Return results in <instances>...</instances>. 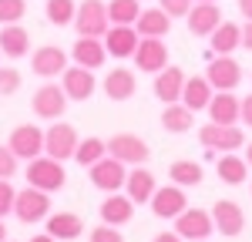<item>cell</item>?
<instances>
[{
    "instance_id": "cell-5",
    "label": "cell",
    "mask_w": 252,
    "mask_h": 242,
    "mask_svg": "<svg viewBox=\"0 0 252 242\" xmlns=\"http://www.w3.org/2000/svg\"><path fill=\"white\" fill-rule=\"evenodd\" d=\"M91 185H94L97 192H118V188H125V182H128V165L125 161L111 158V155H104L101 161H94L91 168Z\"/></svg>"
},
{
    "instance_id": "cell-32",
    "label": "cell",
    "mask_w": 252,
    "mask_h": 242,
    "mask_svg": "<svg viewBox=\"0 0 252 242\" xmlns=\"http://www.w3.org/2000/svg\"><path fill=\"white\" fill-rule=\"evenodd\" d=\"M168 179L175 182V185H182V188H192V185H198L202 182V165L198 161H172V168H168Z\"/></svg>"
},
{
    "instance_id": "cell-45",
    "label": "cell",
    "mask_w": 252,
    "mask_h": 242,
    "mask_svg": "<svg viewBox=\"0 0 252 242\" xmlns=\"http://www.w3.org/2000/svg\"><path fill=\"white\" fill-rule=\"evenodd\" d=\"M239 10H242L246 20H252V0H239Z\"/></svg>"
},
{
    "instance_id": "cell-37",
    "label": "cell",
    "mask_w": 252,
    "mask_h": 242,
    "mask_svg": "<svg viewBox=\"0 0 252 242\" xmlns=\"http://www.w3.org/2000/svg\"><path fill=\"white\" fill-rule=\"evenodd\" d=\"M20 91V71L17 67H0V94H17Z\"/></svg>"
},
{
    "instance_id": "cell-21",
    "label": "cell",
    "mask_w": 252,
    "mask_h": 242,
    "mask_svg": "<svg viewBox=\"0 0 252 242\" xmlns=\"http://www.w3.org/2000/svg\"><path fill=\"white\" fill-rule=\"evenodd\" d=\"M209 118L219 121V124H235V121H242V101L229 94V91H219L212 94L209 101Z\"/></svg>"
},
{
    "instance_id": "cell-29",
    "label": "cell",
    "mask_w": 252,
    "mask_h": 242,
    "mask_svg": "<svg viewBox=\"0 0 252 242\" xmlns=\"http://www.w3.org/2000/svg\"><path fill=\"white\" fill-rule=\"evenodd\" d=\"M192 108H185L182 101H175V104H165V111H161V128L168 131V135H185V131H192Z\"/></svg>"
},
{
    "instance_id": "cell-38",
    "label": "cell",
    "mask_w": 252,
    "mask_h": 242,
    "mask_svg": "<svg viewBox=\"0 0 252 242\" xmlns=\"http://www.w3.org/2000/svg\"><path fill=\"white\" fill-rule=\"evenodd\" d=\"M17 155L10 151V145H0V179H14L17 175Z\"/></svg>"
},
{
    "instance_id": "cell-31",
    "label": "cell",
    "mask_w": 252,
    "mask_h": 242,
    "mask_svg": "<svg viewBox=\"0 0 252 242\" xmlns=\"http://www.w3.org/2000/svg\"><path fill=\"white\" fill-rule=\"evenodd\" d=\"M47 232H51L58 242L78 239L81 232H84V222H81L74 212H54V215H47Z\"/></svg>"
},
{
    "instance_id": "cell-44",
    "label": "cell",
    "mask_w": 252,
    "mask_h": 242,
    "mask_svg": "<svg viewBox=\"0 0 252 242\" xmlns=\"http://www.w3.org/2000/svg\"><path fill=\"white\" fill-rule=\"evenodd\" d=\"M152 242H182V236H178V232H158Z\"/></svg>"
},
{
    "instance_id": "cell-18",
    "label": "cell",
    "mask_w": 252,
    "mask_h": 242,
    "mask_svg": "<svg viewBox=\"0 0 252 242\" xmlns=\"http://www.w3.org/2000/svg\"><path fill=\"white\" fill-rule=\"evenodd\" d=\"M31 67H34L37 78H58L67 67V54L61 47H54V44H44V47H37L31 54Z\"/></svg>"
},
{
    "instance_id": "cell-36",
    "label": "cell",
    "mask_w": 252,
    "mask_h": 242,
    "mask_svg": "<svg viewBox=\"0 0 252 242\" xmlns=\"http://www.w3.org/2000/svg\"><path fill=\"white\" fill-rule=\"evenodd\" d=\"M27 14V0H0V24H20Z\"/></svg>"
},
{
    "instance_id": "cell-19",
    "label": "cell",
    "mask_w": 252,
    "mask_h": 242,
    "mask_svg": "<svg viewBox=\"0 0 252 242\" xmlns=\"http://www.w3.org/2000/svg\"><path fill=\"white\" fill-rule=\"evenodd\" d=\"M182 88H185V71L182 67H161L155 74V98L161 104H175V101H182Z\"/></svg>"
},
{
    "instance_id": "cell-14",
    "label": "cell",
    "mask_w": 252,
    "mask_h": 242,
    "mask_svg": "<svg viewBox=\"0 0 252 242\" xmlns=\"http://www.w3.org/2000/svg\"><path fill=\"white\" fill-rule=\"evenodd\" d=\"M135 67L138 71H148V74H158L161 67H168V47L161 37H141L135 51Z\"/></svg>"
},
{
    "instance_id": "cell-39",
    "label": "cell",
    "mask_w": 252,
    "mask_h": 242,
    "mask_svg": "<svg viewBox=\"0 0 252 242\" xmlns=\"http://www.w3.org/2000/svg\"><path fill=\"white\" fill-rule=\"evenodd\" d=\"M14 202H17V192H14L10 179H0V219L14 212Z\"/></svg>"
},
{
    "instance_id": "cell-24",
    "label": "cell",
    "mask_w": 252,
    "mask_h": 242,
    "mask_svg": "<svg viewBox=\"0 0 252 242\" xmlns=\"http://www.w3.org/2000/svg\"><path fill=\"white\" fill-rule=\"evenodd\" d=\"M0 51H3V58L20 60L31 51V34L20 24H3V30H0Z\"/></svg>"
},
{
    "instance_id": "cell-40",
    "label": "cell",
    "mask_w": 252,
    "mask_h": 242,
    "mask_svg": "<svg viewBox=\"0 0 252 242\" xmlns=\"http://www.w3.org/2000/svg\"><path fill=\"white\" fill-rule=\"evenodd\" d=\"M195 0H158V7L168 14V17H189Z\"/></svg>"
},
{
    "instance_id": "cell-8",
    "label": "cell",
    "mask_w": 252,
    "mask_h": 242,
    "mask_svg": "<svg viewBox=\"0 0 252 242\" xmlns=\"http://www.w3.org/2000/svg\"><path fill=\"white\" fill-rule=\"evenodd\" d=\"M205 78H209V84L215 91H235L239 81H242V67H239V60L232 54H215L209 60V67H205Z\"/></svg>"
},
{
    "instance_id": "cell-11",
    "label": "cell",
    "mask_w": 252,
    "mask_h": 242,
    "mask_svg": "<svg viewBox=\"0 0 252 242\" xmlns=\"http://www.w3.org/2000/svg\"><path fill=\"white\" fill-rule=\"evenodd\" d=\"M10 151L17 155L20 161H34L37 155H44V131L37 124H17L10 131Z\"/></svg>"
},
{
    "instance_id": "cell-33",
    "label": "cell",
    "mask_w": 252,
    "mask_h": 242,
    "mask_svg": "<svg viewBox=\"0 0 252 242\" xmlns=\"http://www.w3.org/2000/svg\"><path fill=\"white\" fill-rule=\"evenodd\" d=\"M104 155H108V141H101V138H81L78 151H74V161L84 165V168H91V165L101 161Z\"/></svg>"
},
{
    "instance_id": "cell-22",
    "label": "cell",
    "mask_w": 252,
    "mask_h": 242,
    "mask_svg": "<svg viewBox=\"0 0 252 242\" xmlns=\"http://www.w3.org/2000/svg\"><path fill=\"white\" fill-rule=\"evenodd\" d=\"M135 91H138V81L128 67H111L104 74V94L111 101H128Z\"/></svg>"
},
{
    "instance_id": "cell-6",
    "label": "cell",
    "mask_w": 252,
    "mask_h": 242,
    "mask_svg": "<svg viewBox=\"0 0 252 242\" xmlns=\"http://www.w3.org/2000/svg\"><path fill=\"white\" fill-rule=\"evenodd\" d=\"M47 212H51V192H40V188H34V185H27V188H20V192H17L14 215H17L20 222L34 225V222L47 219Z\"/></svg>"
},
{
    "instance_id": "cell-48",
    "label": "cell",
    "mask_w": 252,
    "mask_h": 242,
    "mask_svg": "<svg viewBox=\"0 0 252 242\" xmlns=\"http://www.w3.org/2000/svg\"><path fill=\"white\" fill-rule=\"evenodd\" d=\"M0 242H7V225H3V219H0Z\"/></svg>"
},
{
    "instance_id": "cell-50",
    "label": "cell",
    "mask_w": 252,
    "mask_h": 242,
    "mask_svg": "<svg viewBox=\"0 0 252 242\" xmlns=\"http://www.w3.org/2000/svg\"><path fill=\"white\" fill-rule=\"evenodd\" d=\"M202 242H209V239H202Z\"/></svg>"
},
{
    "instance_id": "cell-26",
    "label": "cell",
    "mask_w": 252,
    "mask_h": 242,
    "mask_svg": "<svg viewBox=\"0 0 252 242\" xmlns=\"http://www.w3.org/2000/svg\"><path fill=\"white\" fill-rule=\"evenodd\" d=\"M212 101V84L205 74H195V78H185V88H182V104L192 108V111H202L209 108Z\"/></svg>"
},
{
    "instance_id": "cell-28",
    "label": "cell",
    "mask_w": 252,
    "mask_h": 242,
    "mask_svg": "<svg viewBox=\"0 0 252 242\" xmlns=\"http://www.w3.org/2000/svg\"><path fill=\"white\" fill-rule=\"evenodd\" d=\"M128 199L135 202H152V195H155V172H148V168H141V165H135V172H128Z\"/></svg>"
},
{
    "instance_id": "cell-27",
    "label": "cell",
    "mask_w": 252,
    "mask_h": 242,
    "mask_svg": "<svg viewBox=\"0 0 252 242\" xmlns=\"http://www.w3.org/2000/svg\"><path fill=\"white\" fill-rule=\"evenodd\" d=\"M135 30L141 37H165L172 30V17L161 10V7H152V10H141L135 20Z\"/></svg>"
},
{
    "instance_id": "cell-12",
    "label": "cell",
    "mask_w": 252,
    "mask_h": 242,
    "mask_svg": "<svg viewBox=\"0 0 252 242\" xmlns=\"http://www.w3.org/2000/svg\"><path fill=\"white\" fill-rule=\"evenodd\" d=\"M152 212H155L158 219H178L185 209H189V199H185V188L182 185H165V188H155V195H152Z\"/></svg>"
},
{
    "instance_id": "cell-1",
    "label": "cell",
    "mask_w": 252,
    "mask_h": 242,
    "mask_svg": "<svg viewBox=\"0 0 252 242\" xmlns=\"http://www.w3.org/2000/svg\"><path fill=\"white\" fill-rule=\"evenodd\" d=\"M64 161L51 158V155H37L34 161H27V185H34L40 192H58L64 188Z\"/></svg>"
},
{
    "instance_id": "cell-20",
    "label": "cell",
    "mask_w": 252,
    "mask_h": 242,
    "mask_svg": "<svg viewBox=\"0 0 252 242\" xmlns=\"http://www.w3.org/2000/svg\"><path fill=\"white\" fill-rule=\"evenodd\" d=\"M74 64H81V67H104V60L111 58L108 54V47H104V37H81L74 40Z\"/></svg>"
},
{
    "instance_id": "cell-10",
    "label": "cell",
    "mask_w": 252,
    "mask_h": 242,
    "mask_svg": "<svg viewBox=\"0 0 252 242\" xmlns=\"http://www.w3.org/2000/svg\"><path fill=\"white\" fill-rule=\"evenodd\" d=\"M108 155L118 158V161H125V165H145L148 155H152V148L145 145V138L121 131V135H115V138H108Z\"/></svg>"
},
{
    "instance_id": "cell-3",
    "label": "cell",
    "mask_w": 252,
    "mask_h": 242,
    "mask_svg": "<svg viewBox=\"0 0 252 242\" xmlns=\"http://www.w3.org/2000/svg\"><path fill=\"white\" fill-rule=\"evenodd\" d=\"M78 145H81L78 131H74V124H67V121H54V124L44 131V155H51V158H58V161L74 158Z\"/></svg>"
},
{
    "instance_id": "cell-46",
    "label": "cell",
    "mask_w": 252,
    "mask_h": 242,
    "mask_svg": "<svg viewBox=\"0 0 252 242\" xmlns=\"http://www.w3.org/2000/svg\"><path fill=\"white\" fill-rule=\"evenodd\" d=\"M31 242H58V239H54L51 232H44V236H34V239H31Z\"/></svg>"
},
{
    "instance_id": "cell-41",
    "label": "cell",
    "mask_w": 252,
    "mask_h": 242,
    "mask_svg": "<svg viewBox=\"0 0 252 242\" xmlns=\"http://www.w3.org/2000/svg\"><path fill=\"white\" fill-rule=\"evenodd\" d=\"M91 242H125V236L118 232V225H97V229H91Z\"/></svg>"
},
{
    "instance_id": "cell-34",
    "label": "cell",
    "mask_w": 252,
    "mask_h": 242,
    "mask_svg": "<svg viewBox=\"0 0 252 242\" xmlns=\"http://www.w3.org/2000/svg\"><path fill=\"white\" fill-rule=\"evenodd\" d=\"M44 14H47V20H51V24H58V27H67V24H74V14H78V7H74V0H47Z\"/></svg>"
},
{
    "instance_id": "cell-42",
    "label": "cell",
    "mask_w": 252,
    "mask_h": 242,
    "mask_svg": "<svg viewBox=\"0 0 252 242\" xmlns=\"http://www.w3.org/2000/svg\"><path fill=\"white\" fill-rule=\"evenodd\" d=\"M242 121L252 128V94H246V98H242Z\"/></svg>"
},
{
    "instance_id": "cell-15",
    "label": "cell",
    "mask_w": 252,
    "mask_h": 242,
    "mask_svg": "<svg viewBox=\"0 0 252 242\" xmlns=\"http://www.w3.org/2000/svg\"><path fill=\"white\" fill-rule=\"evenodd\" d=\"M185 20H189V30H192L195 37H209L215 27L222 24V10H219L215 0H195Z\"/></svg>"
},
{
    "instance_id": "cell-43",
    "label": "cell",
    "mask_w": 252,
    "mask_h": 242,
    "mask_svg": "<svg viewBox=\"0 0 252 242\" xmlns=\"http://www.w3.org/2000/svg\"><path fill=\"white\" fill-rule=\"evenodd\" d=\"M242 47L252 51V20H246V27H242Z\"/></svg>"
},
{
    "instance_id": "cell-16",
    "label": "cell",
    "mask_w": 252,
    "mask_h": 242,
    "mask_svg": "<svg viewBox=\"0 0 252 242\" xmlns=\"http://www.w3.org/2000/svg\"><path fill=\"white\" fill-rule=\"evenodd\" d=\"M212 222H215V232H222V236H229L235 239L242 229H246V212L229 199H219L212 205Z\"/></svg>"
},
{
    "instance_id": "cell-2",
    "label": "cell",
    "mask_w": 252,
    "mask_h": 242,
    "mask_svg": "<svg viewBox=\"0 0 252 242\" xmlns=\"http://www.w3.org/2000/svg\"><path fill=\"white\" fill-rule=\"evenodd\" d=\"M108 27H111V17H108L104 0H81L78 14H74V30L81 37H104Z\"/></svg>"
},
{
    "instance_id": "cell-30",
    "label": "cell",
    "mask_w": 252,
    "mask_h": 242,
    "mask_svg": "<svg viewBox=\"0 0 252 242\" xmlns=\"http://www.w3.org/2000/svg\"><path fill=\"white\" fill-rule=\"evenodd\" d=\"M215 172H219V179L225 185H242L246 175H249V161L239 158L235 151H222V158L215 161Z\"/></svg>"
},
{
    "instance_id": "cell-25",
    "label": "cell",
    "mask_w": 252,
    "mask_h": 242,
    "mask_svg": "<svg viewBox=\"0 0 252 242\" xmlns=\"http://www.w3.org/2000/svg\"><path fill=\"white\" fill-rule=\"evenodd\" d=\"M212 54H235V47H242V27H235L232 20H222L209 34Z\"/></svg>"
},
{
    "instance_id": "cell-35",
    "label": "cell",
    "mask_w": 252,
    "mask_h": 242,
    "mask_svg": "<svg viewBox=\"0 0 252 242\" xmlns=\"http://www.w3.org/2000/svg\"><path fill=\"white\" fill-rule=\"evenodd\" d=\"M138 14H141L138 0H108V17H111V24H135Z\"/></svg>"
},
{
    "instance_id": "cell-49",
    "label": "cell",
    "mask_w": 252,
    "mask_h": 242,
    "mask_svg": "<svg viewBox=\"0 0 252 242\" xmlns=\"http://www.w3.org/2000/svg\"><path fill=\"white\" fill-rule=\"evenodd\" d=\"M0 58H3V51H0Z\"/></svg>"
},
{
    "instance_id": "cell-13",
    "label": "cell",
    "mask_w": 252,
    "mask_h": 242,
    "mask_svg": "<svg viewBox=\"0 0 252 242\" xmlns=\"http://www.w3.org/2000/svg\"><path fill=\"white\" fill-rule=\"evenodd\" d=\"M138 40H141V34L135 30V24H111L108 34H104V47H108L111 58L125 60V58H135Z\"/></svg>"
},
{
    "instance_id": "cell-9",
    "label": "cell",
    "mask_w": 252,
    "mask_h": 242,
    "mask_svg": "<svg viewBox=\"0 0 252 242\" xmlns=\"http://www.w3.org/2000/svg\"><path fill=\"white\" fill-rule=\"evenodd\" d=\"M175 232H178L182 239H189V242L209 239V236L215 232L212 212H205V209H185V212L175 219Z\"/></svg>"
},
{
    "instance_id": "cell-23",
    "label": "cell",
    "mask_w": 252,
    "mask_h": 242,
    "mask_svg": "<svg viewBox=\"0 0 252 242\" xmlns=\"http://www.w3.org/2000/svg\"><path fill=\"white\" fill-rule=\"evenodd\" d=\"M131 219H135V202L128 199V195L111 192L108 199L101 202V222H108V225H128Z\"/></svg>"
},
{
    "instance_id": "cell-4",
    "label": "cell",
    "mask_w": 252,
    "mask_h": 242,
    "mask_svg": "<svg viewBox=\"0 0 252 242\" xmlns=\"http://www.w3.org/2000/svg\"><path fill=\"white\" fill-rule=\"evenodd\" d=\"M198 141H202V148H212V151H235V148L246 145V135H242V128H235V124L209 121V124L198 128Z\"/></svg>"
},
{
    "instance_id": "cell-17",
    "label": "cell",
    "mask_w": 252,
    "mask_h": 242,
    "mask_svg": "<svg viewBox=\"0 0 252 242\" xmlns=\"http://www.w3.org/2000/svg\"><path fill=\"white\" fill-rule=\"evenodd\" d=\"M61 88H64V94L71 101H88L94 94V71L91 67H64V74H61Z\"/></svg>"
},
{
    "instance_id": "cell-7",
    "label": "cell",
    "mask_w": 252,
    "mask_h": 242,
    "mask_svg": "<svg viewBox=\"0 0 252 242\" xmlns=\"http://www.w3.org/2000/svg\"><path fill=\"white\" fill-rule=\"evenodd\" d=\"M67 94H64V88L61 84H40L37 91H34V101H31V108H34V115L44 121H58L64 115V108H67Z\"/></svg>"
},
{
    "instance_id": "cell-47",
    "label": "cell",
    "mask_w": 252,
    "mask_h": 242,
    "mask_svg": "<svg viewBox=\"0 0 252 242\" xmlns=\"http://www.w3.org/2000/svg\"><path fill=\"white\" fill-rule=\"evenodd\" d=\"M246 161H249V168H252V141L246 145Z\"/></svg>"
}]
</instances>
